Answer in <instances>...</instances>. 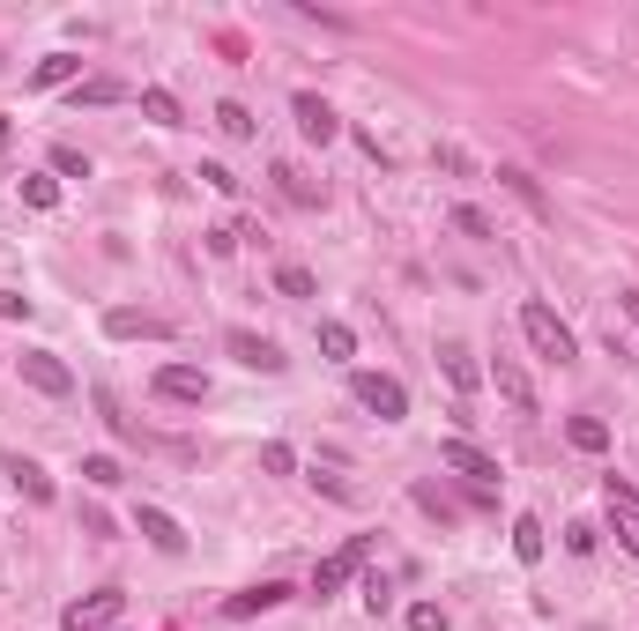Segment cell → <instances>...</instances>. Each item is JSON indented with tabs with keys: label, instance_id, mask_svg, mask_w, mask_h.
I'll return each instance as SVG.
<instances>
[{
	"label": "cell",
	"instance_id": "cell-5",
	"mask_svg": "<svg viewBox=\"0 0 639 631\" xmlns=\"http://www.w3.org/2000/svg\"><path fill=\"white\" fill-rule=\"evenodd\" d=\"M365 557H372V543H365V535H349V543H342L335 557L312 572V594H320V602H328V594H342L349 580H357V572H365Z\"/></svg>",
	"mask_w": 639,
	"mask_h": 631
},
{
	"label": "cell",
	"instance_id": "cell-16",
	"mask_svg": "<svg viewBox=\"0 0 639 631\" xmlns=\"http://www.w3.org/2000/svg\"><path fill=\"white\" fill-rule=\"evenodd\" d=\"M439 372H446V386H462V394H476V357H469V342H439Z\"/></svg>",
	"mask_w": 639,
	"mask_h": 631
},
{
	"label": "cell",
	"instance_id": "cell-27",
	"mask_svg": "<svg viewBox=\"0 0 639 631\" xmlns=\"http://www.w3.org/2000/svg\"><path fill=\"white\" fill-rule=\"evenodd\" d=\"M52 171H60V178H89V157L75 141H52Z\"/></svg>",
	"mask_w": 639,
	"mask_h": 631
},
{
	"label": "cell",
	"instance_id": "cell-30",
	"mask_svg": "<svg viewBox=\"0 0 639 631\" xmlns=\"http://www.w3.org/2000/svg\"><path fill=\"white\" fill-rule=\"evenodd\" d=\"M260 468H268V475H298V454H291L283 438H268V446H260Z\"/></svg>",
	"mask_w": 639,
	"mask_h": 631
},
{
	"label": "cell",
	"instance_id": "cell-38",
	"mask_svg": "<svg viewBox=\"0 0 639 631\" xmlns=\"http://www.w3.org/2000/svg\"><path fill=\"white\" fill-rule=\"evenodd\" d=\"M417 505H425V512H439V520H454V505L439 498V491H431V483H417Z\"/></svg>",
	"mask_w": 639,
	"mask_h": 631
},
{
	"label": "cell",
	"instance_id": "cell-39",
	"mask_svg": "<svg viewBox=\"0 0 639 631\" xmlns=\"http://www.w3.org/2000/svg\"><path fill=\"white\" fill-rule=\"evenodd\" d=\"M617 305H625V320H632V327H639V290H625V297H617Z\"/></svg>",
	"mask_w": 639,
	"mask_h": 631
},
{
	"label": "cell",
	"instance_id": "cell-29",
	"mask_svg": "<svg viewBox=\"0 0 639 631\" xmlns=\"http://www.w3.org/2000/svg\"><path fill=\"white\" fill-rule=\"evenodd\" d=\"M365 609H372V617L394 609V580H386V572H365Z\"/></svg>",
	"mask_w": 639,
	"mask_h": 631
},
{
	"label": "cell",
	"instance_id": "cell-34",
	"mask_svg": "<svg viewBox=\"0 0 639 631\" xmlns=\"http://www.w3.org/2000/svg\"><path fill=\"white\" fill-rule=\"evenodd\" d=\"M201 238H209V260H231V252H238V238H246V231H231V223H216V231H201Z\"/></svg>",
	"mask_w": 639,
	"mask_h": 631
},
{
	"label": "cell",
	"instance_id": "cell-11",
	"mask_svg": "<svg viewBox=\"0 0 639 631\" xmlns=\"http://www.w3.org/2000/svg\"><path fill=\"white\" fill-rule=\"evenodd\" d=\"M283 602H291V587H283V580H260V587L231 594V602H223V617H231V624H246V617H268V609H283Z\"/></svg>",
	"mask_w": 639,
	"mask_h": 631
},
{
	"label": "cell",
	"instance_id": "cell-35",
	"mask_svg": "<svg viewBox=\"0 0 639 631\" xmlns=\"http://www.w3.org/2000/svg\"><path fill=\"white\" fill-rule=\"evenodd\" d=\"M565 549H573V557H595V528H588V520H573V528H565Z\"/></svg>",
	"mask_w": 639,
	"mask_h": 631
},
{
	"label": "cell",
	"instance_id": "cell-37",
	"mask_svg": "<svg viewBox=\"0 0 639 631\" xmlns=\"http://www.w3.org/2000/svg\"><path fill=\"white\" fill-rule=\"evenodd\" d=\"M201 178H209L216 194H238V186H246V178H231V171H223V164H201Z\"/></svg>",
	"mask_w": 639,
	"mask_h": 631
},
{
	"label": "cell",
	"instance_id": "cell-3",
	"mask_svg": "<svg viewBox=\"0 0 639 631\" xmlns=\"http://www.w3.org/2000/svg\"><path fill=\"white\" fill-rule=\"evenodd\" d=\"M127 617V594L120 587H97V594H83V602H67L60 609V631H112Z\"/></svg>",
	"mask_w": 639,
	"mask_h": 631
},
{
	"label": "cell",
	"instance_id": "cell-6",
	"mask_svg": "<svg viewBox=\"0 0 639 631\" xmlns=\"http://www.w3.org/2000/svg\"><path fill=\"white\" fill-rule=\"evenodd\" d=\"M602 512H610L617 543L639 557V491H632V483H617V475H602Z\"/></svg>",
	"mask_w": 639,
	"mask_h": 631
},
{
	"label": "cell",
	"instance_id": "cell-4",
	"mask_svg": "<svg viewBox=\"0 0 639 631\" xmlns=\"http://www.w3.org/2000/svg\"><path fill=\"white\" fill-rule=\"evenodd\" d=\"M15 372H23V386H38V394H52V401H67V394H75V372H67L52 349H23V357H15Z\"/></svg>",
	"mask_w": 639,
	"mask_h": 631
},
{
	"label": "cell",
	"instance_id": "cell-14",
	"mask_svg": "<svg viewBox=\"0 0 639 631\" xmlns=\"http://www.w3.org/2000/svg\"><path fill=\"white\" fill-rule=\"evenodd\" d=\"M157 394H164V401H209V372H194V364H164V372H157Z\"/></svg>",
	"mask_w": 639,
	"mask_h": 631
},
{
	"label": "cell",
	"instance_id": "cell-24",
	"mask_svg": "<svg viewBox=\"0 0 639 631\" xmlns=\"http://www.w3.org/2000/svg\"><path fill=\"white\" fill-rule=\"evenodd\" d=\"M499 178H506V194H520V201H528V209H536V215H551V201H543V186H536V178H528V171H520V164H506V171H499Z\"/></svg>",
	"mask_w": 639,
	"mask_h": 631
},
{
	"label": "cell",
	"instance_id": "cell-26",
	"mask_svg": "<svg viewBox=\"0 0 639 631\" xmlns=\"http://www.w3.org/2000/svg\"><path fill=\"white\" fill-rule=\"evenodd\" d=\"M142 112L157 126H179V97H171V89H142Z\"/></svg>",
	"mask_w": 639,
	"mask_h": 631
},
{
	"label": "cell",
	"instance_id": "cell-21",
	"mask_svg": "<svg viewBox=\"0 0 639 631\" xmlns=\"http://www.w3.org/2000/svg\"><path fill=\"white\" fill-rule=\"evenodd\" d=\"M565 438H573V454H610V423L602 417H573L565 423Z\"/></svg>",
	"mask_w": 639,
	"mask_h": 631
},
{
	"label": "cell",
	"instance_id": "cell-2",
	"mask_svg": "<svg viewBox=\"0 0 639 631\" xmlns=\"http://www.w3.org/2000/svg\"><path fill=\"white\" fill-rule=\"evenodd\" d=\"M349 394H357V409H372L380 423L409 417V386H402L394 372H349Z\"/></svg>",
	"mask_w": 639,
	"mask_h": 631
},
{
	"label": "cell",
	"instance_id": "cell-9",
	"mask_svg": "<svg viewBox=\"0 0 639 631\" xmlns=\"http://www.w3.org/2000/svg\"><path fill=\"white\" fill-rule=\"evenodd\" d=\"M439 468H454V475H469V483H491L499 461L476 446V438H439Z\"/></svg>",
	"mask_w": 639,
	"mask_h": 631
},
{
	"label": "cell",
	"instance_id": "cell-13",
	"mask_svg": "<svg viewBox=\"0 0 639 631\" xmlns=\"http://www.w3.org/2000/svg\"><path fill=\"white\" fill-rule=\"evenodd\" d=\"M105 335H112V342H134V335L157 342V335H164V320H157V312H134V305H112V312H105Z\"/></svg>",
	"mask_w": 639,
	"mask_h": 631
},
{
	"label": "cell",
	"instance_id": "cell-25",
	"mask_svg": "<svg viewBox=\"0 0 639 631\" xmlns=\"http://www.w3.org/2000/svg\"><path fill=\"white\" fill-rule=\"evenodd\" d=\"M275 290H283V297H312L320 283H312V268H298V260H283V268H275Z\"/></svg>",
	"mask_w": 639,
	"mask_h": 631
},
{
	"label": "cell",
	"instance_id": "cell-28",
	"mask_svg": "<svg viewBox=\"0 0 639 631\" xmlns=\"http://www.w3.org/2000/svg\"><path fill=\"white\" fill-rule=\"evenodd\" d=\"M120 97H127V83H112V75H97V83L75 89V104H120Z\"/></svg>",
	"mask_w": 639,
	"mask_h": 631
},
{
	"label": "cell",
	"instance_id": "cell-1",
	"mask_svg": "<svg viewBox=\"0 0 639 631\" xmlns=\"http://www.w3.org/2000/svg\"><path fill=\"white\" fill-rule=\"evenodd\" d=\"M520 335H528V349H536V357H551V364H573V357H580L573 327L557 320L543 297H528V305H520Z\"/></svg>",
	"mask_w": 639,
	"mask_h": 631
},
{
	"label": "cell",
	"instance_id": "cell-17",
	"mask_svg": "<svg viewBox=\"0 0 639 631\" xmlns=\"http://www.w3.org/2000/svg\"><path fill=\"white\" fill-rule=\"evenodd\" d=\"M543 549H551L543 520H536V512H513V557H520V565H543Z\"/></svg>",
	"mask_w": 639,
	"mask_h": 631
},
{
	"label": "cell",
	"instance_id": "cell-36",
	"mask_svg": "<svg viewBox=\"0 0 639 631\" xmlns=\"http://www.w3.org/2000/svg\"><path fill=\"white\" fill-rule=\"evenodd\" d=\"M0 320H30V297H23V290H0Z\"/></svg>",
	"mask_w": 639,
	"mask_h": 631
},
{
	"label": "cell",
	"instance_id": "cell-7",
	"mask_svg": "<svg viewBox=\"0 0 639 631\" xmlns=\"http://www.w3.org/2000/svg\"><path fill=\"white\" fill-rule=\"evenodd\" d=\"M231 357L246 364V372H291V357H283V342H268V335H254V327H231Z\"/></svg>",
	"mask_w": 639,
	"mask_h": 631
},
{
	"label": "cell",
	"instance_id": "cell-18",
	"mask_svg": "<svg viewBox=\"0 0 639 631\" xmlns=\"http://www.w3.org/2000/svg\"><path fill=\"white\" fill-rule=\"evenodd\" d=\"M8 475H15V491L30 505H52V475H45L38 461H23V454H8Z\"/></svg>",
	"mask_w": 639,
	"mask_h": 631
},
{
	"label": "cell",
	"instance_id": "cell-10",
	"mask_svg": "<svg viewBox=\"0 0 639 631\" xmlns=\"http://www.w3.org/2000/svg\"><path fill=\"white\" fill-rule=\"evenodd\" d=\"M134 528L149 535V549H164V557H186V528L171 520L164 505H134Z\"/></svg>",
	"mask_w": 639,
	"mask_h": 631
},
{
	"label": "cell",
	"instance_id": "cell-22",
	"mask_svg": "<svg viewBox=\"0 0 639 631\" xmlns=\"http://www.w3.org/2000/svg\"><path fill=\"white\" fill-rule=\"evenodd\" d=\"M23 201H30L38 215H52L60 209V178H52V171H23Z\"/></svg>",
	"mask_w": 639,
	"mask_h": 631
},
{
	"label": "cell",
	"instance_id": "cell-32",
	"mask_svg": "<svg viewBox=\"0 0 639 631\" xmlns=\"http://www.w3.org/2000/svg\"><path fill=\"white\" fill-rule=\"evenodd\" d=\"M409 631H454V624H446L439 602H409Z\"/></svg>",
	"mask_w": 639,
	"mask_h": 631
},
{
	"label": "cell",
	"instance_id": "cell-20",
	"mask_svg": "<svg viewBox=\"0 0 639 631\" xmlns=\"http://www.w3.org/2000/svg\"><path fill=\"white\" fill-rule=\"evenodd\" d=\"M216 134H223V141H254L260 126H254V112H246L238 97H223V104H216Z\"/></svg>",
	"mask_w": 639,
	"mask_h": 631
},
{
	"label": "cell",
	"instance_id": "cell-8",
	"mask_svg": "<svg viewBox=\"0 0 639 631\" xmlns=\"http://www.w3.org/2000/svg\"><path fill=\"white\" fill-rule=\"evenodd\" d=\"M291 112H298V134H305V141H320V149H328V141H335V134H342L335 104H328L320 89H298V97H291Z\"/></svg>",
	"mask_w": 639,
	"mask_h": 631
},
{
	"label": "cell",
	"instance_id": "cell-12",
	"mask_svg": "<svg viewBox=\"0 0 639 631\" xmlns=\"http://www.w3.org/2000/svg\"><path fill=\"white\" fill-rule=\"evenodd\" d=\"M275 186H283L291 209H328V186H320L312 171H298V164H275Z\"/></svg>",
	"mask_w": 639,
	"mask_h": 631
},
{
	"label": "cell",
	"instance_id": "cell-15",
	"mask_svg": "<svg viewBox=\"0 0 639 631\" xmlns=\"http://www.w3.org/2000/svg\"><path fill=\"white\" fill-rule=\"evenodd\" d=\"M491 386L506 394V401L520 409V417H536V386H528V372H520L513 357H499V364H491Z\"/></svg>",
	"mask_w": 639,
	"mask_h": 631
},
{
	"label": "cell",
	"instance_id": "cell-23",
	"mask_svg": "<svg viewBox=\"0 0 639 631\" xmlns=\"http://www.w3.org/2000/svg\"><path fill=\"white\" fill-rule=\"evenodd\" d=\"M320 357H328V364H349V357H357V335H349L342 320H320Z\"/></svg>",
	"mask_w": 639,
	"mask_h": 631
},
{
	"label": "cell",
	"instance_id": "cell-19",
	"mask_svg": "<svg viewBox=\"0 0 639 631\" xmlns=\"http://www.w3.org/2000/svg\"><path fill=\"white\" fill-rule=\"evenodd\" d=\"M75 75H83V60H75V52H45L38 75H30V89H67Z\"/></svg>",
	"mask_w": 639,
	"mask_h": 631
},
{
	"label": "cell",
	"instance_id": "cell-31",
	"mask_svg": "<svg viewBox=\"0 0 639 631\" xmlns=\"http://www.w3.org/2000/svg\"><path fill=\"white\" fill-rule=\"evenodd\" d=\"M83 483L112 491V483H120V461H112V454H89V461H83Z\"/></svg>",
	"mask_w": 639,
	"mask_h": 631
},
{
	"label": "cell",
	"instance_id": "cell-33",
	"mask_svg": "<svg viewBox=\"0 0 639 631\" xmlns=\"http://www.w3.org/2000/svg\"><path fill=\"white\" fill-rule=\"evenodd\" d=\"M454 231H462V238H499V231H491V215H483V209H454Z\"/></svg>",
	"mask_w": 639,
	"mask_h": 631
}]
</instances>
